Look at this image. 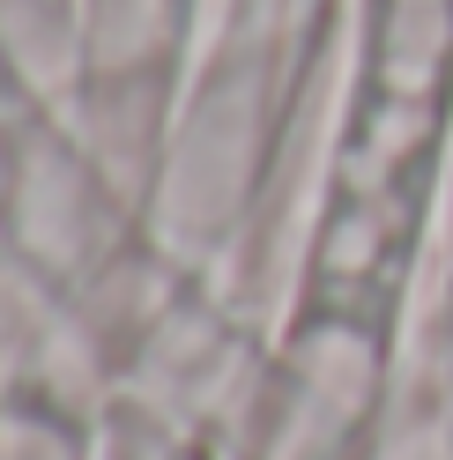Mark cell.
Returning <instances> with one entry per match:
<instances>
[{
	"label": "cell",
	"instance_id": "cell-1",
	"mask_svg": "<svg viewBox=\"0 0 453 460\" xmlns=\"http://www.w3.org/2000/svg\"><path fill=\"white\" fill-rule=\"evenodd\" d=\"M305 52L313 45H290L282 31L231 22L209 45V60L186 75L172 134H164V164L141 200V238L164 261H179L193 282H216L245 238Z\"/></svg>",
	"mask_w": 453,
	"mask_h": 460
}]
</instances>
